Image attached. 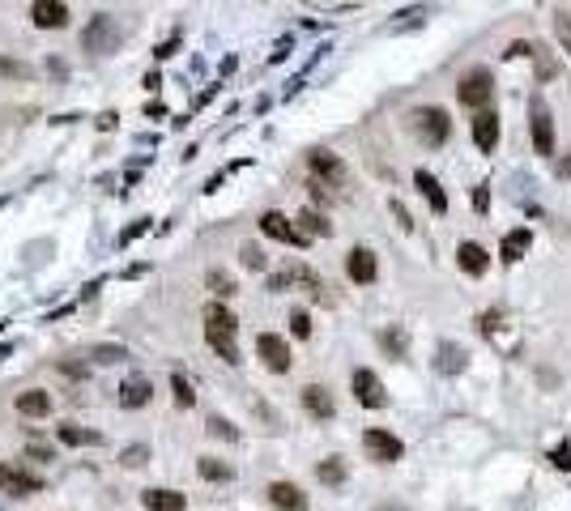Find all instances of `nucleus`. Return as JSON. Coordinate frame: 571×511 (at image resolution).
I'll return each instance as SVG.
<instances>
[{"mask_svg": "<svg viewBox=\"0 0 571 511\" xmlns=\"http://www.w3.org/2000/svg\"><path fill=\"white\" fill-rule=\"evenodd\" d=\"M235 333H239V320L230 316L226 303L213 298V303L205 307V341H209V350H213L222 362H230V367L243 362V358H239V345H235Z\"/></svg>", "mask_w": 571, "mask_h": 511, "instance_id": "nucleus-1", "label": "nucleus"}, {"mask_svg": "<svg viewBox=\"0 0 571 511\" xmlns=\"http://www.w3.org/2000/svg\"><path fill=\"white\" fill-rule=\"evenodd\" d=\"M482 337L499 350V354H521V324H512V316L503 307H491L482 316Z\"/></svg>", "mask_w": 571, "mask_h": 511, "instance_id": "nucleus-2", "label": "nucleus"}, {"mask_svg": "<svg viewBox=\"0 0 571 511\" xmlns=\"http://www.w3.org/2000/svg\"><path fill=\"white\" fill-rule=\"evenodd\" d=\"M457 98H461V107L486 111V102L495 98V77H491V68H469V72L457 81Z\"/></svg>", "mask_w": 571, "mask_h": 511, "instance_id": "nucleus-3", "label": "nucleus"}, {"mask_svg": "<svg viewBox=\"0 0 571 511\" xmlns=\"http://www.w3.org/2000/svg\"><path fill=\"white\" fill-rule=\"evenodd\" d=\"M410 124H414V132H418L422 145H444L448 132H452V119H448L444 107H418V111L410 115Z\"/></svg>", "mask_w": 571, "mask_h": 511, "instance_id": "nucleus-4", "label": "nucleus"}, {"mask_svg": "<svg viewBox=\"0 0 571 511\" xmlns=\"http://www.w3.org/2000/svg\"><path fill=\"white\" fill-rule=\"evenodd\" d=\"M307 166H311V175H316V183H324V188H350V171H346V162L333 154V149H311L307 154Z\"/></svg>", "mask_w": 571, "mask_h": 511, "instance_id": "nucleus-5", "label": "nucleus"}, {"mask_svg": "<svg viewBox=\"0 0 571 511\" xmlns=\"http://www.w3.org/2000/svg\"><path fill=\"white\" fill-rule=\"evenodd\" d=\"M290 286H303L311 298H324V277L316 273V269H307V264H290V269H282V273H273L269 277V290L277 294V290H290Z\"/></svg>", "mask_w": 571, "mask_h": 511, "instance_id": "nucleus-6", "label": "nucleus"}, {"mask_svg": "<svg viewBox=\"0 0 571 511\" xmlns=\"http://www.w3.org/2000/svg\"><path fill=\"white\" fill-rule=\"evenodd\" d=\"M363 448H367V456H371L375 465H397V461L405 456V443H401L393 431H380V426L363 431Z\"/></svg>", "mask_w": 571, "mask_h": 511, "instance_id": "nucleus-7", "label": "nucleus"}, {"mask_svg": "<svg viewBox=\"0 0 571 511\" xmlns=\"http://www.w3.org/2000/svg\"><path fill=\"white\" fill-rule=\"evenodd\" d=\"M350 392H354V401L367 405V409H384V405H388V392H384L380 375L367 371V367H358V371L350 375Z\"/></svg>", "mask_w": 571, "mask_h": 511, "instance_id": "nucleus-8", "label": "nucleus"}, {"mask_svg": "<svg viewBox=\"0 0 571 511\" xmlns=\"http://www.w3.org/2000/svg\"><path fill=\"white\" fill-rule=\"evenodd\" d=\"M529 136H533V149H538L542 158L555 154V119H550L546 102H533V107H529Z\"/></svg>", "mask_w": 571, "mask_h": 511, "instance_id": "nucleus-9", "label": "nucleus"}, {"mask_svg": "<svg viewBox=\"0 0 571 511\" xmlns=\"http://www.w3.org/2000/svg\"><path fill=\"white\" fill-rule=\"evenodd\" d=\"M256 354L265 358V367L273 371V375H286L290 371V345H286V337H277V333H260L256 337Z\"/></svg>", "mask_w": 571, "mask_h": 511, "instance_id": "nucleus-10", "label": "nucleus"}, {"mask_svg": "<svg viewBox=\"0 0 571 511\" xmlns=\"http://www.w3.org/2000/svg\"><path fill=\"white\" fill-rule=\"evenodd\" d=\"M81 43H85L90 51H115V43H119V30H115V17H107V13L90 17V26L81 30Z\"/></svg>", "mask_w": 571, "mask_h": 511, "instance_id": "nucleus-11", "label": "nucleus"}, {"mask_svg": "<svg viewBox=\"0 0 571 511\" xmlns=\"http://www.w3.org/2000/svg\"><path fill=\"white\" fill-rule=\"evenodd\" d=\"M260 230H265L269 239H277V243H290V247H303V243H307V235H303L286 213H277V209L260 213Z\"/></svg>", "mask_w": 571, "mask_h": 511, "instance_id": "nucleus-12", "label": "nucleus"}, {"mask_svg": "<svg viewBox=\"0 0 571 511\" xmlns=\"http://www.w3.org/2000/svg\"><path fill=\"white\" fill-rule=\"evenodd\" d=\"M346 273H350V281H354V286H371V281L380 277L375 252H371V247H354V252L346 256Z\"/></svg>", "mask_w": 571, "mask_h": 511, "instance_id": "nucleus-13", "label": "nucleus"}, {"mask_svg": "<svg viewBox=\"0 0 571 511\" xmlns=\"http://www.w3.org/2000/svg\"><path fill=\"white\" fill-rule=\"evenodd\" d=\"M149 397H154V384H149V375H141V371L119 384V405H124V409H141V405H149Z\"/></svg>", "mask_w": 571, "mask_h": 511, "instance_id": "nucleus-14", "label": "nucleus"}, {"mask_svg": "<svg viewBox=\"0 0 571 511\" xmlns=\"http://www.w3.org/2000/svg\"><path fill=\"white\" fill-rule=\"evenodd\" d=\"M30 17L43 30H60V26H68V4H60V0H34L30 4Z\"/></svg>", "mask_w": 571, "mask_h": 511, "instance_id": "nucleus-15", "label": "nucleus"}, {"mask_svg": "<svg viewBox=\"0 0 571 511\" xmlns=\"http://www.w3.org/2000/svg\"><path fill=\"white\" fill-rule=\"evenodd\" d=\"M457 264H461V273H469V277H482V273L491 269V256H486V247H482V243L465 239V243L457 247Z\"/></svg>", "mask_w": 571, "mask_h": 511, "instance_id": "nucleus-16", "label": "nucleus"}, {"mask_svg": "<svg viewBox=\"0 0 571 511\" xmlns=\"http://www.w3.org/2000/svg\"><path fill=\"white\" fill-rule=\"evenodd\" d=\"M303 409H307L316 422H329V418L337 414V405H333V397H329L324 384H307V388H303Z\"/></svg>", "mask_w": 571, "mask_h": 511, "instance_id": "nucleus-17", "label": "nucleus"}, {"mask_svg": "<svg viewBox=\"0 0 571 511\" xmlns=\"http://www.w3.org/2000/svg\"><path fill=\"white\" fill-rule=\"evenodd\" d=\"M474 145H478L482 154H491V149L499 145V115H495V111H478V115H474Z\"/></svg>", "mask_w": 571, "mask_h": 511, "instance_id": "nucleus-18", "label": "nucleus"}, {"mask_svg": "<svg viewBox=\"0 0 571 511\" xmlns=\"http://www.w3.org/2000/svg\"><path fill=\"white\" fill-rule=\"evenodd\" d=\"M414 188L427 196V205H431L435 213H448V192H444V183H439L431 171H422V166H418V171H414Z\"/></svg>", "mask_w": 571, "mask_h": 511, "instance_id": "nucleus-19", "label": "nucleus"}, {"mask_svg": "<svg viewBox=\"0 0 571 511\" xmlns=\"http://www.w3.org/2000/svg\"><path fill=\"white\" fill-rule=\"evenodd\" d=\"M38 478H30V473H21V469H9V465H0V490L4 495H17V499H26V495H38Z\"/></svg>", "mask_w": 571, "mask_h": 511, "instance_id": "nucleus-20", "label": "nucleus"}, {"mask_svg": "<svg viewBox=\"0 0 571 511\" xmlns=\"http://www.w3.org/2000/svg\"><path fill=\"white\" fill-rule=\"evenodd\" d=\"M269 503L277 511H307V495L294 482H273L269 486Z\"/></svg>", "mask_w": 571, "mask_h": 511, "instance_id": "nucleus-21", "label": "nucleus"}, {"mask_svg": "<svg viewBox=\"0 0 571 511\" xmlns=\"http://www.w3.org/2000/svg\"><path fill=\"white\" fill-rule=\"evenodd\" d=\"M529 247H533V230H529V226H521V230L503 235V243H499V256H503V264H516V260H521Z\"/></svg>", "mask_w": 571, "mask_h": 511, "instance_id": "nucleus-22", "label": "nucleus"}, {"mask_svg": "<svg viewBox=\"0 0 571 511\" xmlns=\"http://www.w3.org/2000/svg\"><path fill=\"white\" fill-rule=\"evenodd\" d=\"M17 414H21V418H47V414H51V397H47L43 388H26V392L17 397Z\"/></svg>", "mask_w": 571, "mask_h": 511, "instance_id": "nucleus-23", "label": "nucleus"}, {"mask_svg": "<svg viewBox=\"0 0 571 511\" xmlns=\"http://www.w3.org/2000/svg\"><path fill=\"white\" fill-rule=\"evenodd\" d=\"M294 226H299L307 239H329V235H333V222H329L324 213H316V209H303V213L294 217Z\"/></svg>", "mask_w": 571, "mask_h": 511, "instance_id": "nucleus-24", "label": "nucleus"}, {"mask_svg": "<svg viewBox=\"0 0 571 511\" xmlns=\"http://www.w3.org/2000/svg\"><path fill=\"white\" fill-rule=\"evenodd\" d=\"M465 362H469V354H465L457 341H444V345H439V358H435V367H439L444 375H461V371H465Z\"/></svg>", "mask_w": 571, "mask_h": 511, "instance_id": "nucleus-25", "label": "nucleus"}, {"mask_svg": "<svg viewBox=\"0 0 571 511\" xmlns=\"http://www.w3.org/2000/svg\"><path fill=\"white\" fill-rule=\"evenodd\" d=\"M141 503H145L149 511H183L188 507V499H183L179 490H145Z\"/></svg>", "mask_w": 571, "mask_h": 511, "instance_id": "nucleus-26", "label": "nucleus"}, {"mask_svg": "<svg viewBox=\"0 0 571 511\" xmlns=\"http://www.w3.org/2000/svg\"><path fill=\"white\" fill-rule=\"evenodd\" d=\"M60 443H68V448H98L102 435H98V431H85V426H77V422H64V426H60Z\"/></svg>", "mask_w": 571, "mask_h": 511, "instance_id": "nucleus-27", "label": "nucleus"}, {"mask_svg": "<svg viewBox=\"0 0 571 511\" xmlns=\"http://www.w3.org/2000/svg\"><path fill=\"white\" fill-rule=\"evenodd\" d=\"M380 345H384V354H393V358H405L410 354V337H405V328H384L380 333Z\"/></svg>", "mask_w": 571, "mask_h": 511, "instance_id": "nucleus-28", "label": "nucleus"}, {"mask_svg": "<svg viewBox=\"0 0 571 511\" xmlns=\"http://www.w3.org/2000/svg\"><path fill=\"white\" fill-rule=\"evenodd\" d=\"M196 473H201L205 482H230V478H235V469L222 465V461H213V456H201V461H196Z\"/></svg>", "mask_w": 571, "mask_h": 511, "instance_id": "nucleus-29", "label": "nucleus"}, {"mask_svg": "<svg viewBox=\"0 0 571 511\" xmlns=\"http://www.w3.org/2000/svg\"><path fill=\"white\" fill-rule=\"evenodd\" d=\"M316 478H320L324 486H341V482H346V461H341V456L320 461V465H316Z\"/></svg>", "mask_w": 571, "mask_h": 511, "instance_id": "nucleus-30", "label": "nucleus"}, {"mask_svg": "<svg viewBox=\"0 0 571 511\" xmlns=\"http://www.w3.org/2000/svg\"><path fill=\"white\" fill-rule=\"evenodd\" d=\"M171 392H175V405H179V409H192V405H196L192 380H188L183 371H175V375H171Z\"/></svg>", "mask_w": 571, "mask_h": 511, "instance_id": "nucleus-31", "label": "nucleus"}, {"mask_svg": "<svg viewBox=\"0 0 571 511\" xmlns=\"http://www.w3.org/2000/svg\"><path fill=\"white\" fill-rule=\"evenodd\" d=\"M205 286L218 294V303L235 294V281H230V273H222V269H209V273H205Z\"/></svg>", "mask_w": 571, "mask_h": 511, "instance_id": "nucleus-32", "label": "nucleus"}, {"mask_svg": "<svg viewBox=\"0 0 571 511\" xmlns=\"http://www.w3.org/2000/svg\"><path fill=\"white\" fill-rule=\"evenodd\" d=\"M290 333H294L299 341H307V337H311V316H307L303 307H294V311H290Z\"/></svg>", "mask_w": 571, "mask_h": 511, "instance_id": "nucleus-33", "label": "nucleus"}, {"mask_svg": "<svg viewBox=\"0 0 571 511\" xmlns=\"http://www.w3.org/2000/svg\"><path fill=\"white\" fill-rule=\"evenodd\" d=\"M205 431H209V435H213V439H230V443H235V439H239V431H235V426H230V422H226V418H218V414H213V418H209V422H205Z\"/></svg>", "mask_w": 571, "mask_h": 511, "instance_id": "nucleus-34", "label": "nucleus"}, {"mask_svg": "<svg viewBox=\"0 0 571 511\" xmlns=\"http://www.w3.org/2000/svg\"><path fill=\"white\" fill-rule=\"evenodd\" d=\"M533 60H538V72H542V81H550V77H559V60H550L542 43H538V51H533Z\"/></svg>", "mask_w": 571, "mask_h": 511, "instance_id": "nucleus-35", "label": "nucleus"}, {"mask_svg": "<svg viewBox=\"0 0 571 511\" xmlns=\"http://www.w3.org/2000/svg\"><path fill=\"white\" fill-rule=\"evenodd\" d=\"M239 260H243L247 269H265V252H260L256 243H243V247H239Z\"/></svg>", "mask_w": 571, "mask_h": 511, "instance_id": "nucleus-36", "label": "nucleus"}, {"mask_svg": "<svg viewBox=\"0 0 571 511\" xmlns=\"http://www.w3.org/2000/svg\"><path fill=\"white\" fill-rule=\"evenodd\" d=\"M550 465H555V469H563V473H571V439H563V443L550 452Z\"/></svg>", "mask_w": 571, "mask_h": 511, "instance_id": "nucleus-37", "label": "nucleus"}, {"mask_svg": "<svg viewBox=\"0 0 571 511\" xmlns=\"http://www.w3.org/2000/svg\"><path fill=\"white\" fill-rule=\"evenodd\" d=\"M145 461H149V448H145V443L124 448V465H128V469H137V465H145Z\"/></svg>", "mask_w": 571, "mask_h": 511, "instance_id": "nucleus-38", "label": "nucleus"}, {"mask_svg": "<svg viewBox=\"0 0 571 511\" xmlns=\"http://www.w3.org/2000/svg\"><path fill=\"white\" fill-rule=\"evenodd\" d=\"M124 345H94V362H119Z\"/></svg>", "mask_w": 571, "mask_h": 511, "instance_id": "nucleus-39", "label": "nucleus"}, {"mask_svg": "<svg viewBox=\"0 0 571 511\" xmlns=\"http://www.w3.org/2000/svg\"><path fill=\"white\" fill-rule=\"evenodd\" d=\"M555 34H559V43L571 51V17H567V13H559V17H555Z\"/></svg>", "mask_w": 571, "mask_h": 511, "instance_id": "nucleus-40", "label": "nucleus"}, {"mask_svg": "<svg viewBox=\"0 0 571 511\" xmlns=\"http://www.w3.org/2000/svg\"><path fill=\"white\" fill-rule=\"evenodd\" d=\"M0 72H9V77H30V68H26L21 60H9V55H0Z\"/></svg>", "mask_w": 571, "mask_h": 511, "instance_id": "nucleus-41", "label": "nucleus"}, {"mask_svg": "<svg viewBox=\"0 0 571 511\" xmlns=\"http://www.w3.org/2000/svg\"><path fill=\"white\" fill-rule=\"evenodd\" d=\"M474 209H478V213L491 209V183H478V188H474Z\"/></svg>", "mask_w": 571, "mask_h": 511, "instance_id": "nucleus-42", "label": "nucleus"}, {"mask_svg": "<svg viewBox=\"0 0 571 511\" xmlns=\"http://www.w3.org/2000/svg\"><path fill=\"white\" fill-rule=\"evenodd\" d=\"M145 230H149V217H141V222H132V226H128V230L119 235V247H128V243H132L137 235H145Z\"/></svg>", "mask_w": 571, "mask_h": 511, "instance_id": "nucleus-43", "label": "nucleus"}, {"mask_svg": "<svg viewBox=\"0 0 571 511\" xmlns=\"http://www.w3.org/2000/svg\"><path fill=\"white\" fill-rule=\"evenodd\" d=\"M175 51H179V34H175V38H166V43L158 47V60H166V55H175Z\"/></svg>", "mask_w": 571, "mask_h": 511, "instance_id": "nucleus-44", "label": "nucleus"}, {"mask_svg": "<svg viewBox=\"0 0 571 511\" xmlns=\"http://www.w3.org/2000/svg\"><path fill=\"white\" fill-rule=\"evenodd\" d=\"M60 371L73 375V380H85V367H81V362H60Z\"/></svg>", "mask_w": 571, "mask_h": 511, "instance_id": "nucleus-45", "label": "nucleus"}, {"mask_svg": "<svg viewBox=\"0 0 571 511\" xmlns=\"http://www.w3.org/2000/svg\"><path fill=\"white\" fill-rule=\"evenodd\" d=\"M393 213H397V222H401V226H405V230H410V226H414V222H410V213H405V205H401V200H393Z\"/></svg>", "mask_w": 571, "mask_h": 511, "instance_id": "nucleus-46", "label": "nucleus"}, {"mask_svg": "<svg viewBox=\"0 0 571 511\" xmlns=\"http://www.w3.org/2000/svg\"><path fill=\"white\" fill-rule=\"evenodd\" d=\"M30 456H34V461H51L55 452H51V448H43V443H30Z\"/></svg>", "mask_w": 571, "mask_h": 511, "instance_id": "nucleus-47", "label": "nucleus"}, {"mask_svg": "<svg viewBox=\"0 0 571 511\" xmlns=\"http://www.w3.org/2000/svg\"><path fill=\"white\" fill-rule=\"evenodd\" d=\"M555 175H559V179H571V154H567V158H559V162H555Z\"/></svg>", "mask_w": 571, "mask_h": 511, "instance_id": "nucleus-48", "label": "nucleus"}, {"mask_svg": "<svg viewBox=\"0 0 571 511\" xmlns=\"http://www.w3.org/2000/svg\"><path fill=\"white\" fill-rule=\"evenodd\" d=\"M9 350H13V345H0V358H9Z\"/></svg>", "mask_w": 571, "mask_h": 511, "instance_id": "nucleus-49", "label": "nucleus"}]
</instances>
